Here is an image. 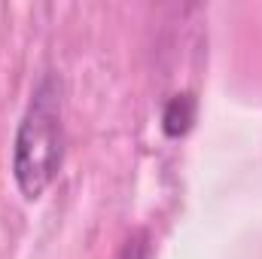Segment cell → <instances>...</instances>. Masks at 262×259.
I'll return each mask as SVG.
<instances>
[{"instance_id":"3","label":"cell","mask_w":262,"mask_h":259,"mask_svg":"<svg viewBox=\"0 0 262 259\" xmlns=\"http://www.w3.org/2000/svg\"><path fill=\"white\" fill-rule=\"evenodd\" d=\"M149 256V244H146V232H137L134 238H128L122 259H146Z\"/></svg>"},{"instance_id":"2","label":"cell","mask_w":262,"mask_h":259,"mask_svg":"<svg viewBox=\"0 0 262 259\" xmlns=\"http://www.w3.org/2000/svg\"><path fill=\"white\" fill-rule=\"evenodd\" d=\"M195 116H198V98L192 92H180L174 95L168 104H165V113H162V131L168 137H183L189 134L192 125H195Z\"/></svg>"},{"instance_id":"1","label":"cell","mask_w":262,"mask_h":259,"mask_svg":"<svg viewBox=\"0 0 262 259\" xmlns=\"http://www.w3.org/2000/svg\"><path fill=\"white\" fill-rule=\"evenodd\" d=\"M61 159H64L61 85L55 76H43L15 131L12 177H15L18 192L28 201H37L58 177Z\"/></svg>"}]
</instances>
